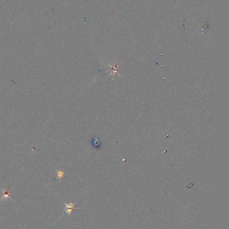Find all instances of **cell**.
Instances as JSON below:
<instances>
[{
  "instance_id": "cell-2",
  "label": "cell",
  "mask_w": 229,
  "mask_h": 229,
  "mask_svg": "<svg viewBox=\"0 0 229 229\" xmlns=\"http://www.w3.org/2000/svg\"><path fill=\"white\" fill-rule=\"evenodd\" d=\"M1 190L3 191V196L1 199H0V201L1 200H8V198L10 199H12V198H10V187L8 186V188H7V190H3V189H1Z\"/></svg>"
},
{
  "instance_id": "cell-3",
  "label": "cell",
  "mask_w": 229,
  "mask_h": 229,
  "mask_svg": "<svg viewBox=\"0 0 229 229\" xmlns=\"http://www.w3.org/2000/svg\"><path fill=\"white\" fill-rule=\"evenodd\" d=\"M64 173L63 172H62V171H58L57 172V178H62V177L64 176Z\"/></svg>"
},
{
  "instance_id": "cell-1",
  "label": "cell",
  "mask_w": 229,
  "mask_h": 229,
  "mask_svg": "<svg viewBox=\"0 0 229 229\" xmlns=\"http://www.w3.org/2000/svg\"><path fill=\"white\" fill-rule=\"evenodd\" d=\"M64 207H65V209H64V212H66L67 214L69 216L71 215V214L72 213V212L73 211V210L75 209V204H73L70 202L69 203H64Z\"/></svg>"
}]
</instances>
